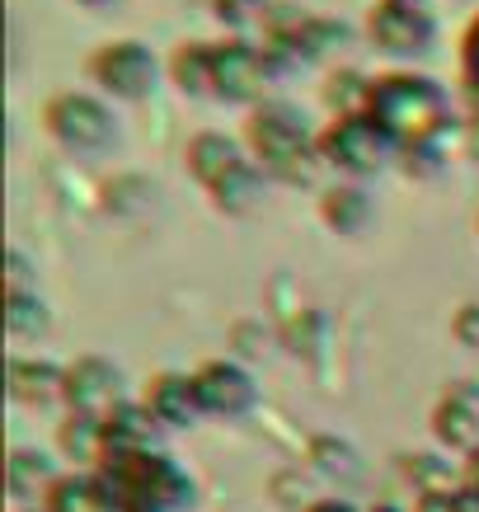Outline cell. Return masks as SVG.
Listing matches in <instances>:
<instances>
[{
    "label": "cell",
    "mask_w": 479,
    "mask_h": 512,
    "mask_svg": "<svg viewBox=\"0 0 479 512\" xmlns=\"http://www.w3.org/2000/svg\"><path fill=\"white\" fill-rule=\"evenodd\" d=\"M99 484H104L113 512H179L193 503V480L170 456H155L151 447L104 456Z\"/></svg>",
    "instance_id": "1"
},
{
    "label": "cell",
    "mask_w": 479,
    "mask_h": 512,
    "mask_svg": "<svg viewBox=\"0 0 479 512\" xmlns=\"http://www.w3.org/2000/svg\"><path fill=\"white\" fill-rule=\"evenodd\" d=\"M371 123H381L395 146H428L447 132V99L433 80L418 76H390L376 80L367 94Z\"/></svg>",
    "instance_id": "2"
},
{
    "label": "cell",
    "mask_w": 479,
    "mask_h": 512,
    "mask_svg": "<svg viewBox=\"0 0 479 512\" xmlns=\"http://www.w3.org/2000/svg\"><path fill=\"white\" fill-rule=\"evenodd\" d=\"M188 165H193V174L207 184V193H212L221 207H231V212L249 207L254 193H259V174L249 170V160L240 156L226 137H212V132L198 137L188 146Z\"/></svg>",
    "instance_id": "3"
},
{
    "label": "cell",
    "mask_w": 479,
    "mask_h": 512,
    "mask_svg": "<svg viewBox=\"0 0 479 512\" xmlns=\"http://www.w3.org/2000/svg\"><path fill=\"white\" fill-rule=\"evenodd\" d=\"M249 141H254V151H259L263 165L273 174H282V179H306L310 174L306 127H301V118H296L292 109H282V104L259 109L249 118Z\"/></svg>",
    "instance_id": "4"
},
{
    "label": "cell",
    "mask_w": 479,
    "mask_h": 512,
    "mask_svg": "<svg viewBox=\"0 0 479 512\" xmlns=\"http://www.w3.org/2000/svg\"><path fill=\"white\" fill-rule=\"evenodd\" d=\"M325 156L334 160V165H343V170H381L386 165V156L395 151V141H390V132L381 123H371V118H343V123H334L325 132Z\"/></svg>",
    "instance_id": "5"
},
{
    "label": "cell",
    "mask_w": 479,
    "mask_h": 512,
    "mask_svg": "<svg viewBox=\"0 0 479 512\" xmlns=\"http://www.w3.org/2000/svg\"><path fill=\"white\" fill-rule=\"evenodd\" d=\"M47 127L71 146V151H104L113 141V118L104 104H94L90 94H62L47 104Z\"/></svg>",
    "instance_id": "6"
},
{
    "label": "cell",
    "mask_w": 479,
    "mask_h": 512,
    "mask_svg": "<svg viewBox=\"0 0 479 512\" xmlns=\"http://www.w3.org/2000/svg\"><path fill=\"white\" fill-rule=\"evenodd\" d=\"M371 38L386 52H428V43H433V10H428V0H376Z\"/></svg>",
    "instance_id": "7"
},
{
    "label": "cell",
    "mask_w": 479,
    "mask_h": 512,
    "mask_svg": "<svg viewBox=\"0 0 479 512\" xmlns=\"http://www.w3.org/2000/svg\"><path fill=\"white\" fill-rule=\"evenodd\" d=\"M118 386H123V376L104 357H85V362H76L66 372V400H71L80 419H99V423L109 419L118 409Z\"/></svg>",
    "instance_id": "8"
},
{
    "label": "cell",
    "mask_w": 479,
    "mask_h": 512,
    "mask_svg": "<svg viewBox=\"0 0 479 512\" xmlns=\"http://www.w3.org/2000/svg\"><path fill=\"white\" fill-rule=\"evenodd\" d=\"M90 71L104 80L113 94H123V99H141V94L151 90V80H155V62H151V52H146L141 43L104 47V52L90 62Z\"/></svg>",
    "instance_id": "9"
},
{
    "label": "cell",
    "mask_w": 479,
    "mask_h": 512,
    "mask_svg": "<svg viewBox=\"0 0 479 512\" xmlns=\"http://www.w3.org/2000/svg\"><path fill=\"white\" fill-rule=\"evenodd\" d=\"M193 390H198L202 414H226V419H240L249 404H254V381H249L240 367L231 362H212L193 376Z\"/></svg>",
    "instance_id": "10"
},
{
    "label": "cell",
    "mask_w": 479,
    "mask_h": 512,
    "mask_svg": "<svg viewBox=\"0 0 479 512\" xmlns=\"http://www.w3.org/2000/svg\"><path fill=\"white\" fill-rule=\"evenodd\" d=\"M207 71H212V90L226 99H249L263 80L259 52L245 43H226V47H207Z\"/></svg>",
    "instance_id": "11"
},
{
    "label": "cell",
    "mask_w": 479,
    "mask_h": 512,
    "mask_svg": "<svg viewBox=\"0 0 479 512\" xmlns=\"http://www.w3.org/2000/svg\"><path fill=\"white\" fill-rule=\"evenodd\" d=\"M437 437L451 447H475L479 451V390L465 381L437 404Z\"/></svg>",
    "instance_id": "12"
},
{
    "label": "cell",
    "mask_w": 479,
    "mask_h": 512,
    "mask_svg": "<svg viewBox=\"0 0 479 512\" xmlns=\"http://www.w3.org/2000/svg\"><path fill=\"white\" fill-rule=\"evenodd\" d=\"M146 409H151L155 423H170V428L193 423L202 414L198 390H193V381H188V376H160V381L146 390Z\"/></svg>",
    "instance_id": "13"
},
{
    "label": "cell",
    "mask_w": 479,
    "mask_h": 512,
    "mask_svg": "<svg viewBox=\"0 0 479 512\" xmlns=\"http://www.w3.org/2000/svg\"><path fill=\"white\" fill-rule=\"evenodd\" d=\"M151 447V409H132V404H118L109 419H104V456H118V451H146ZM99 456V461H104Z\"/></svg>",
    "instance_id": "14"
},
{
    "label": "cell",
    "mask_w": 479,
    "mask_h": 512,
    "mask_svg": "<svg viewBox=\"0 0 479 512\" xmlns=\"http://www.w3.org/2000/svg\"><path fill=\"white\" fill-rule=\"evenodd\" d=\"M10 395L24 404H47L52 395H66V372L47 362H10Z\"/></svg>",
    "instance_id": "15"
},
{
    "label": "cell",
    "mask_w": 479,
    "mask_h": 512,
    "mask_svg": "<svg viewBox=\"0 0 479 512\" xmlns=\"http://www.w3.org/2000/svg\"><path fill=\"white\" fill-rule=\"evenodd\" d=\"M47 512H113L109 494L99 480H80V475H66V480L52 484L47 494Z\"/></svg>",
    "instance_id": "16"
},
{
    "label": "cell",
    "mask_w": 479,
    "mask_h": 512,
    "mask_svg": "<svg viewBox=\"0 0 479 512\" xmlns=\"http://www.w3.org/2000/svg\"><path fill=\"white\" fill-rule=\"evenodd\" d=\"M5 480H10V494L33 498V494H52L57 470H52V461H47L43 451H15L10 466H5Z\"/></svg>",
    "instance_id": "17"
},
{
    "label": "cell",
    "mask_w": 479,
    "mask_h": 512,
    "mask_svg": "<svg viewBox=\"0 0 479 512\" xmlns=\"http://www.w3.org/2000/svg\"><path fill=\"white\" fill-rule=\"evenodd\" d=\"M367 198L357 193V188H334L325 198V221L329 226H339V231H357L362 221H367Z\"/></svg>",
    "instance_id": "18"
},
{
    "label": "cell",
    "mask_w": 479,
    "mask_h": 512,
    "mask_svg": "<svg viewBox=\"0 0 479 512\" xmlns=\"http://www.w3.org/2000/svg\"><path fill=\"white\" fill-rule=\"evenodd\" d=\"M5 320H10V334H19V339H38V334L47 329V306L38 301V296H24L15 287V292H10V315H5Z\"/></svg>",
    "instance_id": "19"
},
{
    "label": "cell",
    "mask_w": 479,
    "mask_h": 512,
    "mask_svg": "<svg viewBox=\"0 0 479 512\" xmlns=\"http://www.w3.org/2000/svg\"><path fill=\"white\" fill-rule=\"evenodd\" d=\"M310 456H315V466L325 470V475H339V480H353V475H357V451L348 447V442L320 437V442L310 447Z\"/></svg>",
    "instance_id": "20"
},
{
    "label": "cell",
    "mask_w": 479,
    "mask_h": 512,
    "mask_svg": "<svg viewBox=\"0 0 479 512\" xmlns=\"http://www.w3.org/2000/svg\"><path fill=\"white\" fill-rule=\"evenodd\" d=\"M174 76L179 85L193 94H207L212 90V71H207V47H184L179 57H174Z\"/></svg>",
    "instance_id": "21"
},
{
    "label": "cell",
    "mask_w": 479,
    "mask_h": 512,
    "mask_svg": "<svg viewBox=\"0 0 479 512\" xmlns=\"http://www.w3.org/2000/svg\"><path fill=\"white\" fill-rule=\"evenodd\" d=\"M456 339H461L465 348H479V306H465V311L456 315Z\"/></svg>",
    "instance_id": "22"
},
{
    "label": "cell",
    "mask_w": 479,
    "mask_h": 512,
    "mask_svg": "<svg viewBox=\"0 0 479 512\" xmlns=\"http://www.w3.org/2000/svg\"><path fill=\"white\" fill-rule=\"evenodd\" d=\"M259 10V0H217V15L231 19V24H249Z\"/></svg>",
    "instance_id": "23"
},
{
    "label": "cell",
    "mask_w": 479,
    "mask_h": 512,
    "mask_svg": "<svg viewBox=\"0 0 479 512\" xmlns=\"http://www.w3.org/2000/svg\"><path fill=\"white\" fill-rule=\"evenodd\" d=\"M465 66H470V80L479 85V24L470 29V38H465Z\"/></svg>",
    "instance_id": "24"
},
{
    "label": "cell",
    "mask_w": 479,
    "mask_h": 512,
    "mask_svg": "<svg viewBox=\"0 0 479 512\" xmlns=\"http://www.w3.org/2000/svg\"><path fill=\"white\" fill-rule=\"evenodd\" d=\"M456 508H461V512H479V489H456Z\"/></svg>",
    "instance_id": "25"
},
{
    "label": "cell",
    "mask_w": 479,
    "mask_h": 512,
    "mask_svg": "<svg viewBox=\"0 0 479 512\" xmlns=\"http://www.w3.org/2000/svg\"><path fill=\"white\" fill-rule=\"evenodd\" d=\"M306 512H357V508H348V503H334V498H325V503H315V508H306Z\"/></svg>",
    "instance_id": "26"
},
{
    "label": "cell",
    "mask_w": 479,
    "mask_h": 512,
    "mask_svg": "<svg viewBox=\"0 0 479 512\" xmlns=\"http://www.w3.org/2000/svg\"><path fill=\"white\" fill-rule=\"evenodd\" d=\"M470 489H479V451L470 456Z\"/></svg>",
    "instance_id": "27"
},
{
    "label": "cell",
    "mask_w": 479,
    "mask_h": 512,
    "mask_svg": "<svg viewBox=\"0 0 479 512\" xmlns=\"http://www.w3.org/2000/svg\"><path fill=\"white\" fill-rule=\"evenodd\" d=\"M80 5H94V10H99V5H113V0H80Z\"/></svg>",
    "instance_id": "28"
},
{
    "label": "cell",
    "mask_w": 479,
    "mask_h": 512,
    "mask_svg": "<svg viewBox=\"0 0 479 512\" xmlns=\"http://www.w3.org/2000/svg\"><path fill=\"white\" fill-rule=\"evenodd\" d=\"M381 512H395V508H381Z\"/></svg>",
    "instance_id": "29"
}]
</instances>
